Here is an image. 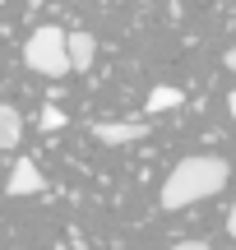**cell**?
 <instances>
[{
    "label": "cell",
    "instance_id": "obj_11",
    "mask_svg": "<svg viewBox=\"0 0 236 250\" xmlns=\"http://www.w3.org/2000/svg\"><path fill=\"white\" fill-rule=\"evenodd\" d=\"M222 65H227V70H236V46H232L227 56H222Z\"/></svg>",
    "mask_w": 236,
    "mask_h": 250
},
{
    "label": "cell",
    "instance_id": "obj_3",
    "mask_svg": "<svg viewBox=\"0 0 236 250\" xmlns=\"http://www.w3.org/2000/svg\"><path fill=\"white\" fill-rule=\"evenodd\" d=\"M46 181H42V171H37V162L33 158H19L14 162V171H9V181H5V195L9 199H28V195H37Z\"/></svg>",
    "mask_w": 236,
    "mask_h": 250
},
{
    "label": "cell",
    "instance_id": "obj_12",
    "mask_svg": "<svg viewBox=\"0 0 236 250\" xmlns=\"http://www.w3.org/2000/svg\"><path fill=\"white\" fill-rule=\"evenodd\" d=\"M227 111H232V121H236V88L227 93Z\"/></svg>",
    "mask_w": 236,
    "mask_h": 250
},
{
    "label": "cell",
    "instance_id": "obj_7",
    "mask_svg": "<svg viewBox=\"0 0 236 250\" xmlns=\"http://www.w3.org/2000/svg\"><path fill=\"white\" fill-rule=\"evenodd\" d=\"M181 102H185L181 88H172V83H157V88L148 93V116H157V111H172V107H181Z\"/></svg>",
    "mask_w": 236,
    "mask_h": 250
},
{
    "label": "cell",
    "instance_id": "obj_5",
    "mask_svg": "<svg viewBox=\"0 0 236 250\" xmlns=\"http://www.w3.org/2000/svg\"><path fill=\"white\" fill-rule=\"evenodd\" d=\"M65 46H70V70H88L98 61V37L93 33H70Z\"/></svg>",
    "mask_w": 236,
    "mask_h": 250
},
{
    "label": "cell",
    "instance_id": "obj_10",
    "mask_svg": "<svg viewBox=\"0 0 236 250\" xmlns=\"http://www.w3.org/2000/svg\"><path fill=\"white\" fill-rule=\"evenodd\" d=\"M227 236L236 241V199H232V213H227Z\"/></svg>",
    "mask_w": 236,
    "mask_h": 250
},
{
    "label": "cell",
    "instance_id": "obj_6",
    "mask_svg": "<svg viewBox=\"0 0 236 250\" xmlns=\"http://www.w3.org/2000/svg\"><path fill=\"white\" fill-rule=\"evenodd\" d=\"M19 139H23V116L9 102H0V148H19Z\"/></svg>",
    "mask_w": 236,
    "mask_h": 250
},
{
    "label": "cell",
    "instance_id": "obj_4",
    "mask_svg": "<svg viewBox=\"0 0 236 250\" xmlns=\"http://www.w3.org/2000/svg\"><path fill=\"white\" fill-rule=\"evenodd\" d=\"M148 134V121H98L93 125V139L102 144H135Z\"/></svg>",
    "mask_w": 236,
    "mask_h": 250
},
{
    "label": "cell",
    "instance_id": "obj_1",
    "mask_svg": "<svg viewBox=\"0 0 236 250\" xmlns=\"http://www.w3.org/2000/svg\"><path fill=\"white\" fill-rule=\"evenodd\" d=\"M227 176H232V167L218 153H195V158H185V162L172 167V176L162 181V195L157 199H162L167 213H176V208H185V204H199V199L218 195V190L227 186Z\"/></svg>",
    "mask_w": 236,
    "mask_h": 250
},
{
    "label": "cell",
    "instance_id": "obj_8",
    "mask_svg": "<svg viewBox=\"0 0 236 250\" xmlns=\"http://www.w3.org/2000/svg\"><path fill=\"white\" fill-rule=\"evenodd\" d=\"M37 130H46V134L65 130V111H60V107H42V116H37Z\"/></svg>",
    "mask_w": 236,
    "mask_h": 250
},
{
    "label": "cell",
    "instance_id": "obj_13",
    "mask_svg": "<svg viewBox=\"0 0 236 250\" xmlns=\"http://www.w3.org/2000/svg\"><path fill=\"white\" fill-rule=\"evenodd\" d=\"M0 5H5V0H0Z\"/></svg>",
    "mask_w": 236,
    "mask_h": 250
},
{
    "label": "cell",
    "instance_id": "obj_9",
    "mask_svg": "<svg viewBox=\"0 0 236 250\" xmlns=\"http://www.w3.org/2000/svg\"><path fill=\"white\" fill-rule=\"evenodd\" d=\"M167 250H209L204 241H176V246H167Z\"/></svg>",
    "mask_w": 236,
    "mask_h": 250
},
{
    "label": "cell",
    "instance_id": "obj_2",
    "mask_svg": "<svg viewBox=\"0 0 236 250\" xmlns=\"http://www.w3.org/2000/svg\"><path fill=\"white\" fill-rule=\"evenodd\" d=\"M65 37L56 23H42L33 37L23 42V65L37 74H51V79H60V74H70V46H65Z\"/></svg>",
    "mask_w": 236,
    "mask_h": 250
}]
</instances>
